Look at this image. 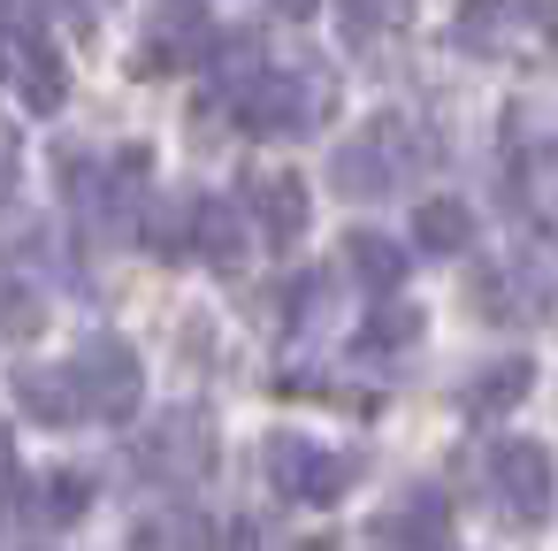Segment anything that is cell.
<instances>
[{
    "instance_id": "5bb4252c",
    "label": "cell",
    "mask_w": 558,
    "mask_h": 551,
    "mask_svg": "<svg viewBox=\"0 0 558 551\" xmlns=\"http://www.w3.org/2000/svg\"><path fill=\"white\" fill-rule=\"evenodd\" d=\"M520 391H527V360H505L489 383H474V398H466V406H474V414H497V406H512Z\"/></svg>"
},
{
    "instance_id": "d6986e66",
    "label": "cell",
    "mask_w": 558,
    "mask_h": 551,
    "mask_svg": "<svg viewBox=\"0 0 558 551\" xmlns=\"http://www.w3.org/2000/svg\"><path fill=\"white\" fill-rule=\"evenodd\" d=\"M276 9H283V16H306V9H314V0H276Z\"/></svg>"
},
{
    "instance_id": "ac0fdd59",
    "label": "cell",
    "mask_w": 558,
    "mask_h": 551,
    "mask_svg": "<svg viewBox=\"0 0 558 551\" xmlns=\"http://www.w3.org/2000/svg\"><path fill=\"white\" fill-rule=\"evenodd\" d=\"M9 467H16V459H9V429H0V482H9Z\"/></svg>"
},
{
    "instance_id": "5b68a950",
    "label": "cell",
    "mask_w": 558,
    "mask_h": 551,
    "mask_svg": "<svg viewBox=\"0 0 558 551\" xmlns=\"http://www.w3.org/2000/svg\"><path fill=\"white\" fill-rule=\"evenodd\" d=\"M207 55V16L199 0H177V9L154 16V39H146V70H192Z\"/></svg>"
},
{
    "instance_id": "2e32d148",
    "label": "cell",
    "mask_w": 558,
    "mask_h": 551,
    "mask_svg": "<svg viewBox=\"0 0 558 551\" xmlns=\"http://www.w3.org/2000/svg\"><path fill=\"white\" fill-rule=\"evenodd\" d=\"M383 16H390V0H344V24H352V39H367Z\"/></svg>"
},
{
    "instance_id": "277c9868",
    "label": "cell",
    "mask_w": 558,
    "mask_h": 551,
    "mask_svg": "<svg viewBox=\"0 0 558 551\" xmlns=\"http://www.w3.org/2000/svg\"><path fill=\"white\" fill-rule=\"evenodd\" d=\"M138 459H146V475H161V482H199V475L215 467V429H207V414H169L161 429H146Z\"/></svg>"
},
{
    "instance_id": "8fae6325",
    "label": "cell",
    "mask_w": 558,
    "mask_h": 551,
    "mask_svg": "<svg viewBox=\"0 0 558 551\" xmlns=\"http://www.w3.org/2000/svg\"><path fill=\"white\" fill-rule=\"evenodd\" d=\"M238 238H245V230H238V207H230V200H207V207H199V245H207L215 268H238V253H245Z\"/></svg>"
},
{
    "instance_id": "ba28073f",
    "label": "cell",
    "mask_w": 558,
    "mask_h": 551,
    "mask_svg": "<svg viewBox=\"0 0 558 551\" xmlns=\"http://www.w3.org/2000/svg\"><path fill=\"white\" fill-rule=\"evenodd\" d=\"M413 238H421L428 253H459V245H474V215H466L459 200H421Z\"/></svg>"
},
{
    "instance_id": "8992f818",
    "label": "cell",
    "mask_w": 558,
    "mask_h": 551,
    "mask_svg": "<svg viewBox=\"0 0 558 551\" xmlns=\"http://www.w3.org/2000/svg\"><path fill=\"white\" fill-rule=\"evenodd\" d=\"M245 207L260 215L268 238H299V230H306V192H299V177H253V184H245Z\"/></svg>"
},
{
    "instance_id": "e0dca14e",
    "label": "cell",
    "mask_w": 558,
    "mask_h": 551,
    "mask_svg": "<svg viewBox=\"0 0 558 551\" xmlns=\"http://www.w3.org/2000/svg\"><path fill=\"white\" fill-rule=\"evenodd\" d=\"M527 16H535V39L558 55V0H527Z\"/></svg>"
},
{
    "instance_id": "3957f363",
    "label": "cell",
    "mask_w": 558,
    "mask_h": 551,
    "mask_svg": "<svg viewBox=\"0 0 558 551\" xmlns=\"http://www.w3.org/2000/svg\"><path fill=\"white\" fill-rule=\"evenodd\" d=\"M268 482H276L283 498L329 505V498H344L352 459H344V452H329V444H314V436H268Z\"/></svg>"
},
{
    "instance_id": "52a82bcc",
    "label": "cell",
    "mask_w": 558,
    "mask_h": 551,
    "mask_svg": "<svg viewBox=\"0 0 558 551\" xmlns=\"http://www.w3.org/2000/svg\"><path fill=\"white\" fill-rule=\"evenodd\" d=\"M16 398H24L39 421H77V414H85V398H77V375H70V368H54V375H47V368H24V375H16Z\"/></svg>"
},
{
    "instance_id": "30bf717a",
    "label": "cell",
    "mask_w": 558,
    "mask_h": 551,
    "mask_svg": "<svg viewBox=\"0 0 558 551\" xmlns=\"http://www.w3.org/2000/svg\"><path fill=\"white\" fill-rule=\"evenodd\" d=\"M85 505H93V482H85V475H47L39 498H32V513H39L47 528H70Z\"/></svg>"
},
{
    "instance_id": "9c48e42d",
    "label": "cell",
    "mask_w": 558,
    "mask_h": 551,
    "mask_svg": "<svg viewBox=\"0 0 558 551\" xmlns=\"http://www.w3.org/2000/svg\"><path fill=\"white\" fill-rule=\"evenodd\" d=\"M444 528H451V520H444V498H436V490H413V498L390 513V536H405L413 551H421V543L436 551V543H444Z\"/></svg>"
},
{
    "instance_id": "4fadbf2b",
    "label": "cell",
    "mask_w": 558,
    "mask_h": 551,
    "mask_svg": "<svg viewBox=\"0 0 558 551\" xmlns=\"http://www.w3.org/2000/svg\"><path fill=\"white\" fill-rule=\"evenodd\" d=\"M0 330H16V337H32V330H39V284L0 276Z\"/></svg>"
},
{
    "instance_id": "9a60e30c",
    "label": "cell",
    "mask_w": 558,
    "mask_h": 551,
    "mask_svg": "<svg viewBox=\"0 0 558 551\" xmlns=\"http://www.w3.org/2000/svg\"><path fill=\"white\" fill-rule=\"evenodd\" d=\"M413 330H421V314H413V307H390V314L367 322V345H405Z\"/></svg>"
},
{
    "instance_id": "7a4b0ae2",
    "label": "cell",
    "mask_w": 558,
    "mask_h": 551,
    "mask_svg": "<svg viewBox=\"0 0 558 551\" xmlns=\"http://www.w3.org/2000/svg\"><path fill=\"white\" fill-rule=\"evenodd\" d=\"M489 498H497V513H505V520H520V528L550 520V498H558L550 452H543V444H527V436L497 444V452H489Z\"/></svg>"
},
{
    "instance_id": "6da1fadb",
    "label": "cell",
    "mask_w": 558,
    "mask_h": 551,
    "mask_svg": "<svg viewBox=\"0 0 558 551\" xmlns=\"http://www.w3.org/2000/svg\"><path fill=\"white\" fill-rule=\"evenodd\" d=\"M70 375H77L85 414H100V421H131V414H138L146 368H138V352H131L123 337H93V345L70 360Z\"/></svg>"
},
{
    "instance_id": "7c38bea8",
    "label": "cell",
    "mask_w": 558,
    "mask_h": 551,
    "mask_svg": "<svg viewBox=\"0 0 558 551\" xmlns=\"http://www.w3.org/2000/svg\"><path fill=\"white\" fill-rule=\"evenodd\" d=\"M352 276H367V284H383V291H390V284L405 276V253H398L390 238L360 230V238H352Z\"/></svg>"
}]
</instances>
